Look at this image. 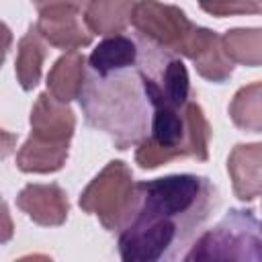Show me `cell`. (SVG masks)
<instances>
[{
	"instance_id": "1",
	"label": "cell",
	"mask_w": 262,
	"mask_h": 262,
	"mask_svg": "<svg viewBox=\"0 0 262 262\" xmlns=\"http://www.w3.org/2000/svg\"><path fill=\"white\" fill-rule=\"evenodd\" d=\"M192 98L180 55L141 33L104 37L86 57L78 102L86 123L117 149L137 147L154 121Z\"/></svg>"
},
{
	"instance_id": "2",
	"label": "cell",
	"mask_w": 262,
	"mask_h": 262,
	"mask_svg": "<svg viewBox=\"0 0 262 262\" xmlns=\"http://www.w3.org/2000/svg\"><path fill=\"white\" fill-rule=\"evenodd\" d=\"M135 184V207L117 231L119 256L125 262L182 258L221 203L219 188L207 176L170 174Z\"/></svg>"
},
{
	"instance_id": "3",
	"label": "cell",
	"mask_w": 262,
	"mask_h": 262,
	"mask_svg": "<svg viewBox=\"0 0 262 262\" xmlns=\"http://www.w3.org/2000/svg\"><path fill=\"white\" fill-rule=\"evenodd\" d=\"M211 125L192 98L176 111L160 115L149 135L137 145L135 162L143 170L160 168L174 160L194 158L199 162L209 160Z\"/></svg>"
},
{
	"instance_id": "4",
	"label": "cell",
	"mask_w": 262,
	"mask_h": 262,
	"mask_svg": "<svg viewBox=\"0 0 262 262\" xmlns=\"http://www.w3.org/2000/svg\"><path fill=\"white\" fill-rule=\"evenodd\" d=\"M76 117L66 102L41 92L31 108V135L16 154V166L27 174H49L63 168Z\"/></svg>"
},
{
	"instance_id": "5",
	"label": "cell",
	"mask_w": 262,
	"mask_h": 262,
	"mask_svg": "<svg viewBox=\"0 0 262 262\" xmlns=\"http://www.w3.org/2000/svg\"><path fill=\"white\" fill-rule=\"evenodd\" d=\"M186 262L201 260H262L260 221L250 209H229L225 217L211 229L203 231L188 252Z\"/></svg>"
},
{
	"instance_id": "6",
	"label": "cell",
	"mask_w": 262,
	"mask_h": 262,
	"mask_svg": "<svg viewBox=\"0 0 262 262\" xmlns=\"http://www.w3.org/2000/svg\"><path fill=\"white\" fill-rule=\"evenodd\" d=\"M137 201V184L123 160L108 162L82 190L80 209L96 215L102 227L117 233L129 219Z\"/></svg>"
},
{
	"instance_id": "7",
	"label": "cell",
	"mask_w": 262,
	"mask_h": 262,
	"mask_svg": "<svg viewBox=\"0 0 262 262\" xmlns=\"http://www.w3.org/2000/svg\"><path fill=\"white\" fill-rule=\"evenodd\" d=\"M131 25L137 33L168 47L176 55H184L186 45L196 29V25L188 20V16L178 6L162 4L158 0L135 2Z\"/></svg>"
},
{
	"instance_id": "8",
	"label": "cell",
	"mask_w": 262,
	"mask_h": 262,
	"mask_svg": "<svg viewBox=\"0 0 262 262\" xmlns=\"http://www.w3.org/2000/svg\"><path fill=\"white\" fill-rule=\"evenodd\" d=\"M35 27L45 43L63 51H78L92 43V33L86 29L80 8L74 6L41 8Z\"/></svg>"
},
{
	"instance_id": "9",
	"label": "cell",
	"mask_w": 262,
	"mask_h": 262,
	"mask_svg": "<svg viewBox=\"0 0 262 262\" xmlns=\"http://www.w3.org/2000/svg\"><path fill=\"white\" fill-rule=\"evenodd\" d=\"M184 55L194 63L196 74L213 84L227 82L235 68V63L223 51L221 35H217L211 29L199 27V25L186 45Z\"/></svg>"
},
{
	"instance_id": "10",
	"label": "cell",
	"mask_w": 262,
	"mask_h": 262,
	"mask_svg": "<svg viewBox=\"0 0 262 262\" xmlns=\"http://www.w3.org/2000/svg\"><path fill=\"white\" fill-rule=\"evenodd\" d=\"M18 209L43 227H57L66 223L70 203L63 188L55 182L49 184H27L16 196Z\"/></svg>"
},
{
	"instance_id": "11",
	"label": "cell",
	"mask_w": 262,
	"mask_h": 262,
	"mask_svg": "<svg viewBox=\"0 0 262 262\" xmlns=\"http://www.w3.org/2000/svg\"><path fill=\"white\" fill-rule=\"evenodd\" d=\"M260 162L262 143H237L227 158V172L231 176L233 192L244 203L256 201L260 196Z\"/></svg>"
},
{
	"instance_id": "12",
	"label": "cell",
	"mask_w": 262,
	"mask_h": 262,
	"mask_svg": "<svg viewBox=\"0 0 262 262\" xmlns=\"http://www.w3.org/2000/svg\"><path fill=\"white\" fill-rule=\"evenodd\" d=\"M135 0H88L84 4L82 20L92 35H115L127 31Z\"/></svg>"
},
{
	"instance_id": "13",
	"label": "cell",
	"mask_w": 262,
	"mask_h": 262,
	"mask_svg": "<svg viewBox=\"0 0 262 262\" xmlns=\"http://www.w3.org/2000/svg\"><path fill=\"white\" fill-rule=\"evenodd\" d=\"M84 68H86V57L80 51L63 53L47 74V92L55 100L66 104L78 98L84 80Z\"/></svg>"
},
{
	"instance_id": "14",
	"label": "cell",
	"mask_w": 262,
	"mask_h": 262,
	"mask_svg": "<svg viewBox=\"0 0 262 262\" xmlns=\"http://www.w3.org/2000/svg\"><path fill=\"white\" fill-rule=\"evenodd\" d=\"M45 57H47L45 39L39 35L37 27L31 25L23 35V39L18 41V51L14 61V74L23 90L29 92L39 84Z\"/></svg>"
},
{
	"instance_id": "15",
	"label": "cell",
	"mask_w": 262,
	"mask_h": 262,
	"mask_svg": "<svg viewBox=\"0 0 262 262\" xmlns=\"http://www.w3.org/2000/svg\"><path fill=\"white\" fill-rule=\"evenodd\" d=\"M262 84L252 82L239 88L229 102V117L233 125L242 131L260 133L262 131Z\"/></svg>"
},
{
	"instance_id": "16",
	"label": "cell",
	"mask_w": 262,
	"mask_h": 262,
	"mask_svg": "<svg viewBox=\"0 0 262 262\" xmlns=\"http://www.w3.org/2000/svg\"><path fill=\"white\" fill-rule=\"evenodd\" d=\"M223 51L233 63L258 68L262 61V31L260 29H231L221 35Z\"/></svg>"
},
{
	"instance_id": "17",
	"label": "cell",
	"mask_w": 262,
	"mask_h": 262,
	"mask_svg": "<svg viewBox=\"0 0 262 262\" xmlns=\"http://www.w3.org/2000/svg\"><path fill=\"white\" fill-rule=\"evenodd\" d=\"M199 6L211 16H235V14H260L262 0H196Z\"/></svg>"
},
{
	"instance_id": "18",
	"label": "cell",
	"mask_w": 262,
	"mask_h": 262,
	"mask_svg": "<svg viewBox=\"0 0 262 262\" xmlns=\"http://www.w3.org/2000/svg\"><path fill=\"white\" fill-rule=\"evenodd\" d=\"M12 235H14V223H12V217L8 213V207H6L4 199L0 196V244L10 242Z\"/></svg>"
},
{
	"instance_id": "19",
	"label": "cell",
	"mask_w": 262,
	"mask_h": 262,
	"mask_svg": "<svg viewBox=\"0 0 262 262\" xmlns=\"http://www.w3.org/2000/svg\"><path fill=\"white\" fill-rule=\"evenodd\" d=\"M16 147V135L0 129V160L8 158Z\"/></svg>"
},
{
	"instance_id": "20",
	"label": "cell",
	"mask_w": 262,
	"mask_h": 262,
	"mask_svg": "<svg viewBox=\"0 0 262 262\" xmlns=\"http://www.w3.org/2000/svg\"><path fill=\"white\" fill-rule=\"evenodd\" d=\"M10 45H12V31L0 20V68L6 59V53H8Z\"/></svg>"
},
{
	"instance_id": "21",
	"label": "cell",
	"mask_w": 262,
	"mask_h": 262,
	"mask_svg": "<svg viewBox=\"0 0 262 262\" xmlns=\"http://www.w3.org/2000/svg\"><path fill=\"white\" fill-rule=\"evenodd\" d=\"M33 4L37 6V10L47 8V6H74V8H82L86 4V0H33Z\"/></svg>"
}]
</instances>
